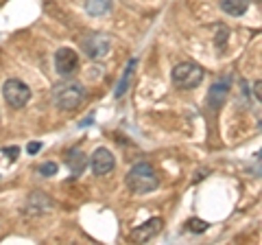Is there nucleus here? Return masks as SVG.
Returning a JSON list of instances; mask_svg holds the SVG:
<instances>
[{"label": "nucleus", "mask_w": 262, "mask_h": 245, "mask_svg": "<svg viewBox=\"0 0 262 245\" xmlns=\"http://www.w3.org/2000/svg\"><path fill=\"white\" fill-rule=\"evenodd\" d=\"M127 182V189L136 195H146V193H153L158 191L160 186V177L155 173V169L149 165V162H138L129 169V173L125 177Z\"/></svg>", "instance_id": "f257e3e1"}, {"label": "nucleus", "mask_w": 262, "mask_h": 245, "mask_svg": "<svg viewBox=\"0 0 262 245\" xmlns=\"http://www.w3.org/2000/svg\"><path fill=\"white\" fill-rule=\"evenodd\" d=\"M88 99V90L85 86L77 84V81H68V84H59L53 90V101L59 110H77L81 103Z\"/></svg>", "instance_id": "f03ea898"}, {"label": "nucleus", "mask_w": 262, "mask_h": 245, "mask_svg": "<svg viewBox=\"0 0 262 245\" xmlns=\"http://www.w3.org/2000/svg\"><path fill=\"white\" fill-rule=\"evenodd\" d=\"M203 75H206V72H203V68L199 66V64L182 62V64H177V66L173 68V84L177 88L192 90L203 81Z\"/></svg>", "instance_id": "7ed1b4c3"}, {"label": "nucleus", "mask_w": 262, "mask_h": 245, "mask_svg": "<svg viewBox=\"0 0 262 245\" xmlns=\"http://www.w3.org/2000/svg\"><path fill=\"white\" fill-rule=\"evenodd\" d=\"M3 96L13 110H20L31 99V88L20 79H7L3 86Z\"/></svg>", "instance_id": "20e7f679"}, {"label": "nucleus", "mask_w": 262, "mask_h": 245, "mask_svg": "<svg viewBox=\"0 0 262 245\" xmlns=\"http://www.w3.org/2000/svg\"><path fill=\"white\" fill-rule=\"evenodd\" d=\"M81 48L85 51L88 57H92V59H101V57H105L110 53L112 39H110V35H105V33H88V35L81 37Z\"/></svg>", "instance_id": "39448f33"}, {"label": "nucleus", "mask_w": 262, "mask_h": 245, "mask_svg": "<svg viewBox=\"0 0 262 245\" xmlns=\"http://www.w3.org/2000/svg\"><path fill=\"white\" fill-rule=\"evenodd\" d=\"M55 68L61 77H70L75 75L79 68V55L72 48H59L55 55Z\"/></svg>", "instance_id": "423d86ee"}, {"label": "nucleus", "mask_w": 262, "mask_h": 245, "mask_svg": "<svg viewBox=\"0 0 262 245\" xmlns=\"http://www.w3.org/2000/svg\"><path fill=\"white\" fill-rule=\"evenodd\" d=\"M162 223L164 221L160 217H153V219H149V221H144L142 226L134 228L131 234H129V239L134 243H146L149 239H153V236H158L162 232Z\"/></svg>", "instance_id": "0eeeda50"}, {"label": "nucleus", "mask_w": 262, "mask_h": 245, "mask_svg": "<svg viewBox=\"0 0 262 245\" xmlns=\"http://www.w3.org/2000/svg\"><path fill=\"white\" fill-rule=\"evenodd\" d=\"M90 165H92L94 175H107L110 171H114V167H116V160H114L110 149L101 147V149H96L92 153V160H90Z\"/></svg>", "instance_id": "6e6552de"}, {"label": "nucleus", "mask_w": 262, "mask_h": 245, "mask_svg": "<svg viewBox=\"0 0 262 245\" xmlns=\"http://www.w3.org/2000/svg\"><path fill=\"white\" fill-rule=\"evenodd\" d=\"M55 208V201L44 193H31V197L27 201V212L29 215H44Z\"/></svg>", "instance_id": "1a4fd4ad"}, {"label": "nucleus", "mask_w": 262, "mask_h": 245, "mask_svg": "<svg viewBox=\"0 0 262 245\" xmlns=\"http://www.w3.org/2000/svg\"><path fill=\"white\" fill-rule=\"evenodd\" d=\"M227 92H229V79L216 81V84L210 88V92H208V103H210V108H212V110H219L221 105L225 103Z\"/></svg>", "instance_id": "9d476101"}, {"label": "nucleus", "mask_w": 262, "mask_h": 245, "mask_svg": "<svg viewBox=\"0 0 262 245\" xmlns=\"http://www.w3.org/2000/svg\"><path fill=\"white\" fill-rule=\"evenodd\" d=\"M66 165L70 167V171L75 175H81L83 173V169L88 167V158L81 153V149H70L68 156H66Z\"/></svg>", "instance_id": "9b49d317"}, {"label": "nucleus", "mask_w": 262, "mask_h": 245, "mask_svg": "<svg viewBox=\"0 0 262 245\" xmlns=\"http://www.w3.org/2000/svg\"><path fill=\"white\" fill-rule=\"evenodd\" d=\"M114 7V0H85V11L94 18H101V15H107Z\"/></svg>", "instance_id": "f8f14e48"}, {"label": "nucleus", "mask_w": 262, "mask_h": 245, "mask_svg": "<svg viewBox=\"0 0 262 245\" xmlns=\"http://www.w3.org/2000/svg\"><path fill=\"white\" fill-rule=\"evenodd\" d=\"M247 7H249L247 0H221V9H223L227 15H234V18L245 15Z\"/></svg>", "instance_id": "ddd939ff"}, {"label": "nucleus", "mask_w": 262, "mask_h": 245, "mask_svg": "<svg viewBox=\"0 0 262 245\" xmlns=\"http://www.w3.org/2000/svg\"><path fill=\"white\" fill-rule=\"evenodd\" d=\"M136 64H138V59H131V62L127 64V68H125V75H122V79L118 81V88L114 90V96H116V99H120V96L127 92V88H129V81H131V77H134V70H136Z\"/></svg>", "instance_id": "4468645a"}, {"label": "nucleus", "mask_w": 262, "mask_h": 245, "mask_svg": "<svg viewBox=\"0 0 262 245\" xmlns=\"http://www.w3.org/2000/svg\"><path fill=\"white\" fill-rule=\"evenodd\" d=\"M188 230L194 232V234H199V232H206L208 230V223L206 221H201V219H188Z\"/></svg>", "instance_id": "2eb2a0df"}, {"label": "nucleus", "mask_w": 262, "mask_h": 245, "mask_svg": "<svg viewBox=\"0 0 262 245\" xmlns=\"http://www.w3.org/2000/svg\"><path fill=\"white\" fill-rule=\"evenodd\" d=\"M37 171H39V175H44V177H53L57 173V165H55V162H44V165L39 167Z\"/></svg>", "instance_id": "dca6fc26"}, {"label": "nucleus", "mask_w": 262, "mask_h": 245, "mask_svg": "<svg viewBox=\"0 0 262 245\" xmlns=\"http://www.w3.org/2000/svg\"><path fill=\"white\" fill-rule=\"evenodd\" d=\"M225 39H227V29L223 27V24H219V29H216V46L223 48L225 46Z\"/></svg>", "instance_id": "f3484780"}, {"label": "nucleus", "mask_w": 262, "mask_h": 245, "mask_svg": "<svg viewBox=\"0 0 262 245\" xmlns=\"http://www.w3.org/2000/svg\"><path fill=\"white\" fill-rule=\"evenodd\" d=\"M39 149H42V145H39V142H31V145L27 147V151H29V153H37Z\"/></svg>", "instance_id": "a211bd4d"}, {"label": "nucleus", "mask_w": 262, "mask_h": 245, "mask_svg": "<svg viewBox=\"0 0 262 245\" xmlns=\"http://www.w3.org/2000/svg\"><path fill=\"white\" fill-rule=\"evenodd\" d=\"M5 153H11V160H15V158H18V153H20V149H18V147H11V149H3Z\"/></svg>", "instance_id": "6ab92c4d"}]
</instances>
